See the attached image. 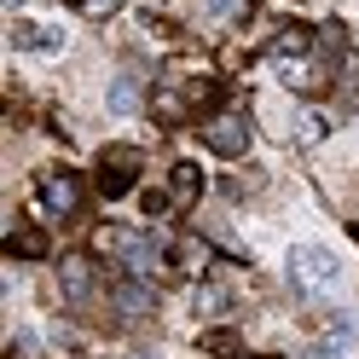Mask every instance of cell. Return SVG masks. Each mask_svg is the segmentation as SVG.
<instances>
[{"mask_svg":"<svg viewBox=\"0 0 359 359\" xmlns=\"http://www.w3.org/2000/svg\"><path fill=\"white\" fill-rule=\"evenodd\" d=\"M58 296L64 302H87L93 296V261L87 255H64L58 261Z\"/></svg>","mask_w":359,"mask_h":359,"instance_id":"ba28073f","label":"cell"},{"mask_svg":"<svg viewBox=\"0 0 359 359\" xmlns=\"http://www.w3.org/2000/svg\"><path fill=\"white\" fill-rule=\"evenodd\" d=\"M302 47H307V29H284V35L273 41V53H278V58H290V53H302Z\"/></svg>","mask_w":359,"mask_h":359,"instance_id":"2e32d148","label":"cell"},{"mask_svg":"<svg viewBox=\"0 0 359 359\" xmlns=\"http://www.w3.org/2000/svg\"><path fill=\"white\" fill-rule=\"evenodd\" d=\"M41 203L58 209V215H70L81 203V180L76 174H47V180H41Z\"/></svg>","mask_w":359,"mask_h":359,"instance_id":"9c48e42d","label":"cell"},{"mask_svg":"<svg viewBox=\"0 0 359 359\" xmlns=\"http://www.w3.org/2000/svg\"><path fill=\"white\" fill-rule=\"evenodd\" d=\"M6 255H24V261L47 255V232H35V226H18V232L6 238Z\"/></svg>","mask_w":359,"mask_h":359,"instance_id":"8fae6325","label":"cell"},{"mask_svg":"<svg viewBox=\"0 0 359 359\" xmlns=\"http://www.w3.org/2000/svg\"><path fill=\"white\" fill-rule=\"evenodd\" d=\"M128 359H156V353H151V348H145V353H128Z\"/></svg>","mask_w":359,"mask_h":359,"instance_id":"d6986e66","label":"cell"},{"mask_svg":"<svg viewBox=\"0 0 359 359\" xmlns=\"http://www.w3.org/2000/svg\"><path fill=\"white\" fill-rule=\"evenodd\" d=\"M197 313H203V319H232V313H238V296H232V284H220V278L197 284Z\"/></svg>","mask_w":359,"mask_h":359,"instance_id":"30bf717a","label":"cell"},{"mask_svg":"<svg viewBox=\"0 0 359 359\" xmlns=\"http://www.w3.org/2000/svg\"><path fill=\"white\" fill-rule=\"evenodd\" d=\"M145 215H168V197L163 191H145Z\"/></svg>","mask_w":359,"mask_h":359,"instance_id":"ac0fdd59","label":"cell"},{"mask_svg":"<svg viewBox=\"0 0 359 359\" xmlns=\"http://www.w3.org/2000/svg\"><path fill=\"white\" fill-rule=\"evenodd\" d=\"M243 0H191V18H203V24H226V18H238Z\"/></svg>","mask_w":359,"mask_h":359,"instance_id":"7c38bea8","label":"cell"},{"mask_svg":"<svg viewBox=\"0 0 359 359\" xmlns=\"http://www.w3.org/2000/svg\"><path fill=\"white\" fill-rule=\"evenodd\" d=\"M284 81L307 93V87H319V70H313V64H284Z\"/></svg>","mask_w":359,"mask_h":359,"instance_id":"9a60e30c","label":"cell"},{"mask_svg":"<svg viewBox=\"0 0 359 359\" xmlns=\"http://www.w3.org/2000/svg\"><path fill=\"white\" fill-rule=\"evenodd\" d=\"M99 250H104L110 261H122V273L145 278L151 266L168 255V243H163V232H122V226H104V232H99Z\"/></svg>","mask_w":359,"mask_h":359,"instance_id":"6da1fadb","label":"cell"},{"mask_svg":"<svg viewBox=\"0 0 359 359\" xmlns=\"http://www.w3.org/2000/svg\"><path fill=\"white\" fill-rule=\"evenodd\" d=\"M6 47L12 53H58L64 47V24H12Z\"/></svg>","mask_w":359,"mask_h":359,"instance_id":"8992f818","label":"cell"},{"mask_svg":"<svg viewBox=\"0 0 359 359\" xmlns=\"http://www.w3.org/2000/svg\"><path fill=\"white\" fill-rule=\"evenodd\" d=\"M342 284V261H336V250H325V243H307V250L290 255V290H302V296H330V290Z\"/></svg>","mask_w":359,"mask_h":359,"instance_id":"7a4b0ae2","label":"cell"},{"mask_svg":"<svg viewBox=\"0 0 359 359\" xmlns=\"http://www.w3.org/2000/svg\"><path fill=\"white\" fill-rule=\"evenodd\" d=\"M104 104H110V116H140V104H145V81H140V70H116V76H110Z\"/></svg>","mask_w":359,"mask_h":359,"instance_id":"52a82bcc","label":"cell"},{"mask_svg":"<svg viewBox=\"0 0 359 359\" xmlns=\"http://www.w3.org/2000/svg\"><path fill=\"white\" fill-rule=\"evenodd\" d=\"M197 140L215 156H243V145H250V116H243V110H220V116H209L197 128Z\"/></svg>","mask_w":359,"mask_h":359,"instance_id":"3957f363","label":"cell"},{"mask_svg":"<svg viewBox=\"0 0 359 359\" xmlns=\"http://www.w3.org/2000/svg\"><path fill=\"white\" fill-rule=\"evenodd\" d=\"M209 353H215V359H243V342H238L232 330H215V336H209Z\"/></svg>","mask_w":359,"mask_h":359,"instance_id":"5bb4252c","label":"cell"},{"mask_svg":"<svg viewBox=\"0 0 359 359\" xmlns=\"http://www.w3.org/2000/svg\"><path fill=\"white\" fill-rule=\"evenodd\" d=\"M302 359H348V348H342V342H313Z\"/></svg>","mask_w":359,"mask_h":359,"instance_id":"e0dca14e","label":"cell"},{"mask_svg":"<svg viewBox=\"0 0 359 359\" xmlns=\"http://www.w3.org/2000/svg\"><path fill=\"white\" fill-rule=\"evenodd\" d=\"M140 186V151H110L104 168H99V191L104 197H128Z\"/></svg>","mask_w":359,"mask_h":359,"instance_id":"5b68a950","label":"cell"},{"mask_svg":"<svg viewBox=\"0 0 359 359\" xmlns=\"http://www.w3.org/2000/svg\"><path fill=\"white\" fill-rule=\"evenodd\" d=\"M110 302H116V319H151L156 313V290L133 273H116L110 278Z\"/></svg>","mask_w":359,"mask_h":359,"instance_id":"277c9868","label":"cell"},{"mask_svg":"<svg viewBox=\"0 0 359 359\" xmlns=\"http://www.w3.org/2000/svg\"><path fill=\"white\" fill-rule=\"evenodd\" d=\"M197 191H203V168H197V163H180V168H174V197H197Z\"/></svg>","mask_w":359,"mask_h":359,"instance_id":"4fadbf2b","label":"cell"}]
</instances>
